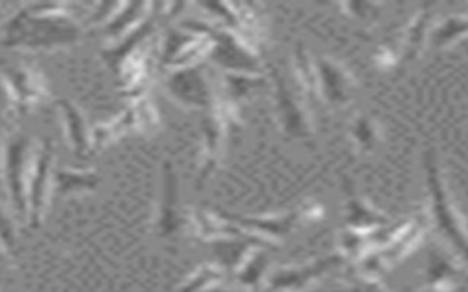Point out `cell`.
Instances as JSON below:
<instances>
[{
	"label": "cell",
	"instance_id": "1",
	"mask_svg": "<svg viewBox=\"0 0 468 292\" xmlns=\"http://www.w3.org/2000/svg\"><path fill=\"white\" fill-rule=\"evenodd\" d=\"M79 5L35 2L24 5L5 26L4 46L16 49H55L80 38Z\"/></svg>",
	"mask_w": 468,
	"mask_h": 292
},
{
	"label": "cell",
	"instance_id": "2",
	"mask_svg": "<svg viewBox=\"0 0 468 292\" xmlns=\"http://www.w3.org/2000/svg\"><path fill=\"white\" fill-rule=\"evenodd\" d=\"M424 173L430 193V215L437 224V230L448 239L455 252L468 263V224L455 210L450 193L446 190L442 170L437 161L435 150L430 146L424 150Z\"/></svg>",
	"mask_w": 468,
	"mask_h": 292
},
{
	"label": "cell",
	"instance_id": "3",
	"mask_svg": "<svg viewBox=\"0 0 468 292\" xmlns=\"http://www.w3.org/2000/svg\"><path fill=\"white\" fill-rule=\"evenodd\" d=\"M183 29L205 35L212 42L210 58L225 69V73L243 75H263V64L260 51L249 46L234 31L203 20H186L181 24Z\"/></svg>",
	"mask_w": 468,
	"mask_h": 292
},
{
	"label": "cell",
	"instance_id": "4",
	"mask_svg": "<svg viewBox=\"0 0 468 292\" xmlns=\"http://www.w3.org/2000/svg\"><path fill=\"white\" fill-rule=\"evenodd\" d=\"M241 126L239 110L236 104L229 102L221 95H218L216 102L203 111L201 119V153H199V172L196 188L201 190L208 177L219 164L223 144L229 133Z\"/></svg>",
	"mask_w": 468,
	"mask_h": 292
},
{
	"label": "cell",
	"instance_id": "5",
	"mask_svg": "<svg viewBox=\"0 0 468 292\" xmlns=\"http://www.w3.org/2000/svg\"><path fill=\"white\" fill-rule=\"evenodd\" d=\"M272 78V97H274V115L280 130L292 139L311 141L314 135V120L311 110L305 102L307 95L289 88L285 77L280 69L271 68Z\"/></svg>",
	"mask_w": 468,
	"mask_h": 292
},
{
	"label": "cell",
	"instance_id": "6",
	"mask_svg": "<svg viewBox=\"0 0 468 292\" xmlns=\"http://www.w3.org/2000/svg\"><path fill=\"white\" fill-rule=\"evenodd\" d=\"M29 139L16 135L7 142L4 175L11 203L22 223H29V179L33 172V161L29 159Z\"/></svg>",
	"mask_w": 468,
	"mask_h": 292
},
{
	"label": "cell",
	"instance_id": "7",
	"mask_svg": "<svg viewBox=\"0 0 468 292\" xmlns=\"http://www.w3.org/2000/svg\"><path fill=\"white\" fill-rule=\"evenodd\" d=\"M219 26L239 35L254 49H261L267 36V20L261 13V5L254 4H201Z\"/></svg>",
	"mask_w": 468,
	"mask_h": 292
},
{
	"label": "cell",
	"instance_id": "8",
	"mask_svg": "<svg viewBox=\"0 0 468 292\" xmlns=\"http://www.w3.org/2000/svg\"><path fill=\"white\" fill-rule=\"evenodd\" d=\"M212 42L208 36L188 31L172 29L163 40L159 53V66L168 71H179L194 68L201 58L210 57Z\"/></svg>",
	"mask_w": 468,
	"mask_h": 292
},
{
	"label": "cell",
	"instance_id": "9",
	"mask_svg": "<svg viewBox=\"0 0 468 292\" xmlns=\"http://www.w3.org/2000/svg\"><path fill=\"white\" fill-rule=\"evenodd\" d=\"M53 159L55 146L51 139H44L35 153L33 172L29 179V226L38 228L44 221L49 195L53 190Z\"/></svg>",
	"mask_w": 468,
	"mask_h": 292
},
{
	"label": "cell",
	"instance_id": "10",
	"mask_svg": "<svg viewBox=\"0 0 468 292\" xmlns=\"http://www.w3.org/2000/svg\"><path fill=\"white\" fill-rule=\"evenodd\" d=\"M316 93L331 108H344L351 102L356 78L353 73L331 57H314Z\"/></svg>",
	"mask_w": 468,
	"mask_h": 292
},
{
	"label": "cell",
	"instance_id": "11",
	"mask_svg": "<svg viewBox=\"0 0 468 292\" xmlns=\"http://www.w3.org/2000/svg\"><path fill=\"white\" fill-rule=\"evenodd\" d=\"M166 91L179 104L201 111H207L218 99L210 78L197 66L170 71V77L166 78Z\"/></svg>",
	"mask_w": 468,
	"mask_h": 292
},
{
	"label": "cell",
	"instance_id": "12",
	"mask_svg": "<svg viewBox=\"0 0 468 292\" xmlns=\"http://www.w3.org/2000/svg\"><path fill=\"white\" fill-rule=\"evenodd\" d=\"M0 77L7 84L18 115L48 97V86L38 69L26 64H0Z\"/></svg>",
	"mask_w": 468,
	"mask_h": 292
},
{
	"label": "cell",
	"instance_id": "13",
	"mask_svg": "<svg viewBox=\"0 0 468 292\" xmlns=\"http://www.w3.org/2000/svg\"><path fill=\"white\" fill-rule=\"evenodd\" d=\"M344 261L342 254H331L298 268H282L269 277L267 287L271 292H298Z\"/></svg>",
	"mask_w": 468,
	"mask_h": 292
},
{
	"label": "cell",
	"instance_id": "14",
	"mask_svg": "<svg viewBox=\"0 0 468 292\" xmlns=\"http://www.w3.org/2000/svg\"><path fill=\"white\" fill-rule=\"evenodd\" d=\"M223 219L232 223L234 226L241 228L245 234H258V239L272 245V239L287 235L298 219L302 217L300 212H287L280 215H261V217H250V215H238V214H227L218 212Z\"/></svg>",
	"mask_w": 468,
	"mask_h": 292
},
{
	"label": "cell",
	"instance_id": "15",
	"mask_svg": "<svg viewBox=\"0 0 468 292\" xmlns=\"http://www.w3.org/2000/svg\"><path fill=\"white\" fill-rule=\"evenodd\" d=\"M342 186L346 190V226L347 230L369 232L382 226H389V217L377 208H373L364 197L355 192L349 177H342Z\"/></svg>",
	"mask_w": 468,
	"mask_h": 292
},
{
	"label": "cell",
	"instance_id": "16",
	"mask_svg": "<svg viewBox=\"0 0 468 292\" xmlns=\"http://www.w3.org/2000/svg\"><path fill=\"white\" fill-rule=\"evenodd\" d=\"M157 234L161 237L174 235L181 226L179 215V195H177V177L170 161L163 164V193L159 201V212L155 217Z\"/></svg>",
	"mask_w": 468,
	"mask_h": 292
},
{
	"label": "cell",
	"instance_id": "17",
	"mask_svg": "<svg viewBox=\"0 0 468 292\" xmlns=\"http://www.w3.org/2000/svg\"><path fill=\"white\" fill-rule=\"evenodd\" d=\"M430 24H431V4H424L399 35V40H400L399 60H402L404 64H410L419 58V55L424 49V42L428 38Z\"/></svg>",
	"mask_w": 468,
	"mask_h": 292
},
{
	"label": "cell",
	"instance_id": "18",
	"mask_svg": "<svg viewBox=\"0 0 468 292\" xmlns=\"http://www.w3.org/2000/svg\"><path fill=\"white\" fill-rule=\"evenodd\" d=\"M57 106H58L62 120H64V135H66L68 144L71 146V150L77 155H80V157L86 155L91 150V144H90V133H88L82 113L68 99H60L57 102Z\"/></svg>",
	"mask_w": 468,
	"mask_h": 292
},
{
	"label": "cell",
	"instance_id": "19",
	"mask_svg": "<svg viewBox=\"0 0 468 292\" xmlns=\"http://www.w3.org/2000/svg\"><path fill=\"white\" fill-rule=\"evenodd\" d=\"M101 182V177L93 170H71L62 168L53 172V190L51 193L71 195L79 192H91Z\"/></svg>",
	"mask_w": 468,
	"mask_h": 292
},
{
	"label": "cell",
	"instance_id": "20",
	"mask_svg": "<svg viewBox=\"0 0 468 292\" xmlns=\"http://www.w3.org/2000/svg\"><path fill=\"white\" fill-rule=\"evenodd\" d=\"M349 137H351V141H353V144L356 146L358 151L371 153L380 144L382 131H380V126H378L377 119H373L371 115L360 113L349 124Z\"/></svg>",
	"mask_w": 468,
	"mask_h": 292
},
{
	"label": "cell",
	"instance_id": "21",
	"mask_svg": "<svg viewBox=\"0 0 468 292\" xmlns=\"http://www.w3.org/2000/svg\"><path fill=\"white\" fill-rule=\"evenodd\" d=\"M292 62H294V75L300 89L307 95V99L318 97L316 93V73H314V60L311 53L302 46V42H296L292 51Z\"/></svg>",
	"mask_w": 468,
	"mask_h": 292
},
{
	"label": "cell",
	"instance_id": "22",
	"mask_svg": "<svg viewBox=\"0 0 468 292\" xmlns=\"http://www.w3.org/2000/svg\"><path fill=\"white\" fill-rule=\"evenodd\" d=\"M464 35H468V15H450L433 27L430 40L435 47H444Z\"/></svg>",
	"mask_w": 468,
	"mask_h": 292
},
{
	"label": "cell",
	"instance_id": "23",
	"mask_svg": "<svg viewBox=\"0 0 468 292\" xmlns=\"http://www.w3.org/2000/svg\"><path fill=\"white\" fill-rule=\"evenodd\" d=\"M223 86H225V95L229 102L236 104L254 88L265 86V77L263 75H243V73H225L223 77Z\"/></svg>",
	"mask_w": 468,
	"mask_h": 292
},
{
	"label": "cell",
	"instance_id": "24",
	"mask_svg": "<svg viewBox=\"0 0 468 292\" xmlns=\"http://www.w3.org/2000/svg\"><path fill=\"white\" fill-rule=\"evenodd\" d=\"M267 268V254L258 250V252H250L245 261L239 265V270L236 274V279L241 287L256 290L261 281H263V274Z\"/></svg>",
	"mask_w": 468,
	"mask_h": 292
},
{
	"label": "cell",
	"instance_id": "25",
	"mask_svg": "<svg viewBox=\"0 0 468 292\" xmlns=\"http://www.w3.org/2000/svg\"><path fill=\"white\" fill-rule=\"evenodd\" d=\"M340 246L344 252V259H362L367 256L371 250V241L366 232H356V230H346L340 235Z\"/></svg>",
	"mask_w": 468,
	"mask_h": 292
},
{
	"label": "cell",
	"instance_id": "26",
	"mask_svg": "<svg viewBox=\"0 0 468 292\" xmlns=\"http://www.w3.org/2000/svg\"><path fill=\"white\" fill-rule=\"evenodd\" d=\"M221 277H223V270L219 266L203 265L186 279V283L179 288V292H203Z\"/></svg>",
	"mask_w": 468,
	"mask_h": 292
},
{
	"label": "cell",
	"instance_id": "27",
	"mask_svg": "<svg viewBox=\"0 0 468 292\" xmlns=\"http://www.w3.org/2000/svg\"><path fill=\"white\" fill-rule=\"evenodd\" d=\"M344 9L351 11L356 18L373 24L380 16L382 4H369V2H353V4H344Z\"/></svg>",
	"mask_w": 468,
	"mask_h": 292
},
{
	"label": "cell",
	"instance_id": "28",
	"mask_svg": "<svg viewBox=\"0 0 468 292\" xmlns=\"http://www.w3.org/2000/svg\"><path fill=\"white\" fill-rule=\"evenodd\" d=\"M331 292H388L375 277H364L356 283H353L349 288L344 290H331Z\"/></svg>",
	"mask_w": 468,
	"mask_h": 292
},
{
	"label": "cell",
	"instance_id": "29",
	"mask_svg": "<svg viewBox=\"0 0 468 292\" xmlns=\"http://www.w3.org/2000/svg\"><path fill=\"white\" fill-rule=\"evenodd\" d=\"M424 292H455V285L452 279H442V281H430Z\"/></svg>",
	"mask_w": 468,
	"mask_h": 292
},
{
	"label": "cell",
	"instance_id": "30",
	"mask_svg": "<svg viewBox=\"0 0 468 292\" xmlns=\"http://www.w3.org/2000/svg\"><path fill=\"white\" fill-rule=\"evenodd\" d=\"M203 292H223V290H219V288H214V287H212V288H207V290H203Z\"/></svg>",
	"mask_w": 468,
	"mask_h": 292
},
{
	"label": "cell",
	"instance_id": "31",
	"mask_svg": "<svg viewBox=\"0 0 468 292\" xmlns=\"http://www.w3.org/2000/svg\"><path fill=\"white\" fill-rule=\"evenodd\" d=\"M466 53H468V46H466Z\"/></svg>",
	"mask_w": 468,
	"mask_h": 292
}]
</instances>
